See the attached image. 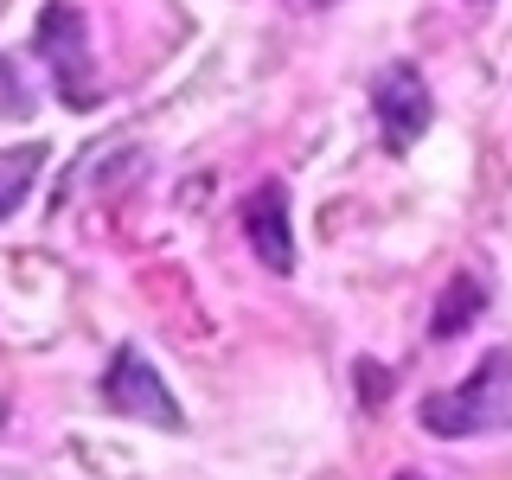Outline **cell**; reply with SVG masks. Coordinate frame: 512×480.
I'll return each instance as SVG.
<instances>
[{
    "mask_svg": "<svg viewBox=\"0 0 512 480\" xmlns=\"http://www.w3.org/2000/svg\"><path fill=\"white\" fill-rule=\"evenodd\" d=\"M423 429L429 436H493V429H512V352H487L455 391L423 397Z\"/></svg>",
    "mask_w": 512,
    "mask_h": 480,
    "instance_id": "obj_1",
    "label": "cell"
},
{
    "mask_svg": "<svg viewBox=\"0 0 512 480\" xmlns=\"http://www.w3.org/2000/svg\"><path fill=\"white\" fill-rule=\"evenodd\" d=\"M39 58L52 64L58 77V96L71 109H90L96 96V71H90V39H84V13L64 7V0H52V7L39 13Z\"/></svg>",
    "mask_w": 512,
    "mask_h": 480,
    "instance_id": "obj_2",
    "label": "cell"
},
{
    "mask_svg": "<svg viewBox=\"0 0 512 480\" xmlns=\"http://www.w3.org/2000/svg\"><path fill=\"white\" fill-rule=\"evenodd\" d=\"M103 404L116 410V416H135V423H154V429H180L186 416L180 404H173V391H167V378L148 365V352H135V346H122L116 359H109V372H103Z\"/></svg>",
    "mask_w": 512,
    "mask_h": 480,
    "instance_id": "obj_3",
    "label": "cell"
},
{
    "mask_svg": "<svg viewBox=\"0 0 512 480\" xmlns=\"http://www.w3.org/2000/svg\"><path fill=\"white\" fill-rule=\"evenodd\" d=\"M372 109H378V128H384V148H416V141L429 135V116H436V103H429V84L416 64H391V71H378L372 84Z\"/></svg>",
    "mask_w": 512,
    "mask_h": 480,
    "instance_id": "obj_4",
    "label": "cell"
},
{
    "mask_svg": "<svg viewBox=\"0 0 512 480\" xmlns=\"http://www.w3.org/2000/svg\"><path fill=\"white\" fill-rule=\"evenodd\" d=\"M244 231H250V250L263 269H276V276L295 269V224H288V192L276 180H263L244 199Z\"/></svg>",
    "mask_w": 512,
    "mask_h": 480,
    "instance_id": "obj_5",
    "label": "cell"
},
{
    "mask_svg": "<svg viewBox=\"0 0 512 480\" xmlns=\"http://www.w3.org/2000/svg\"><path fill=\"white\" fill-rule=\"evenodd\" d=\"M480 308H487V288H480V276H468V269H461V276L442 288L429 333H436V340H455V333H468V320H474Z\"/></svg>",
    "mask_w": 512,
    "mask_h": 480,
    "instance_id": "obj_6",
    "label": "cell"
},
{
    "mask_svg": "<svg viewBox=\"0 0 512 480\" xmlns=\"http://www.w3.org/2000/svg\"><path fill=\"white\" fill-rule=\"evenodd\" d=\"M39 160H45V148H13V154H0V218L20 212V199H26L32 173H39Z\"/></svg>",
    "mask_w": 512,
    "mask_h": 480,
    "instance_id": "obj_7",
    "label": "cell"
},
{
    "mask_svg": "<svg viewBox=\"0 0 512 480\" xmlns=\"http://www.w3.org/2000/svg\"><path fill=\"white\" fill-rule=\"evenodd\" d=\"M0 116H32V96L20 90V64L0 58Z\"/></svg>",
    "mask_w": 512,
    "mask_h": 480,
    "instance_id": "obj_8",
    "label": "cell"
},
{
    "mask_svg": "<svg viewBox=\"0 0 512 480\" xmlns=\"http://www.w3.org/2000/svg\"><path fill=\"white\" fill-rule=\"evenodd\" d=\"M359 384H365V404H378V384H384V372H378V365H359Z\"/></svg>",
    "mask_w": 512,
    "mask_h": 480,
    "instance_id": "obj_9",
    "label": "cell"
},
{
    "mask_svg": "<svg viewBox=\"0 0 512 480\" xmlns=\"http://www.w3.org/2000/svg\"><path fill=\"white\" fill-rule=\"evenodd\" d=\"M397 480H423V474H397Z\"/></svg>",
    "mask_w": 512,
    "mask_h": 480,
    "instance_id": "obj_10",
    "label": "cell"
},
{
    "mask_svg": "<svg viewBox=\"0 0 512 480\" xmlns=\"http://www.w3.org/2000/svg\"><path fill=\"white\" fill-rule=\"evenodd\" d=\"M314 7H327V0H314Z\"/></svg>",
    "mask_w": 512,
    "mask_h": 480,
    "instance_id": "obj_11",
    "label": "cell"
}]
</instances>
